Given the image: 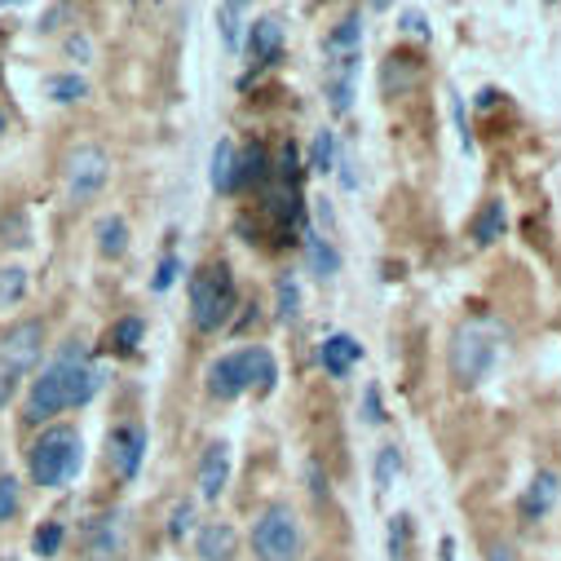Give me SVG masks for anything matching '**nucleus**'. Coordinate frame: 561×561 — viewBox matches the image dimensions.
I'll return each mask as SVG.
<instances>
[{"label": "nucleus", "instance_id": "f257e3e1", "mask_svg": "<svg viewBox=\"0 0 561 561\" xmlns=\"http://www.w3.org/2000/svg\"><path fill=\"white\" fill-rule=\"evenodd\" d=\"M102 380H106V371L89 358V345L84 341H67L58 350V358L32 380V389H27V420H32V425H49L54 415H67V411L93 402Z\"/></svg>", "mask_w": 561, "mask_h": 561}, {"label": "nucleus", "instance_id": "f03ea898", "mask_svg": "<svg viewBox=\"0 0 561 561\" xmlns=\"http://www.w3.org/2000/svg\"><path fill=\"white\" fill-rule=\"evenodd\" d=\"M278 380V363L265 345H243V350H230L221 358H213L208 367V393L221 398V402H234L243 398L248 389H261L270 393Z\"/></svg>", "mask_w": 561, "mask_h": 561}, {"label": "nucleus", "instance_id": "7ed1b4c3", "mask_svg": "<svg viewBox=\"0 0 561 561\" xmlns=\"http://www.w3.org/2000/svg\"><path fill=\"white\" fill-rule=\"evenodd\" d=\"M84 465V438L71 425H49L32 447H27V473L45 491H62L76 482Z\"/></svg>", "mask_w": 561, "mask_h": 561}, {"label": "nucleus", "instance_id": "20e7f679", "mask_svg": "<svg viewBox=\"0 0 561 561\" xmlns=\"http://www.w3.org/2000/svg\"><path fill=\"white\" fill-rule=\"evenodd\" d=\"M239 306V288L226 261H208L191 274V319L199 332H221Z\"/></svg>", "mask_w": 561, "mask_h": 561}, {"label": "nucleus", "instance_id": "39448f33", "mask_svg": "<svg viewBox=\"0 0 561 561\" xmlns=\"http://www.w3.org/2000/svg\"><path fill=\"white\" fill-rule=\"evenodd\" d=\"M495 358H500V341H495V332H491L486 323L469 319V323H460V328L451 332L447 371H451L456 389H478V385L491 376Z\"/></svg>", "mask_w": 561, "mask_h": 561}, {"label": "nucleus", "instance_id": "423d86ee", "mask_svg": "<svg viewBox=\"0 0 561 561\" xmlns=\"http://www.w3.org/2000/svg\"><path fill=\"white\" fill-rule=\"evenodd\" d=\"M252 552L256 561H301L306 557V530L293 504H270L252 522Z\"/></svg>", "mask_w": 561, "mask_h": 561}, {"label": "nucleus", "instance_id": "0eeeda50", "mask_svg": "<svg viewBox=\"0 0 561 561\" xmlns=\"http://www.w3.org/2000/svg\"><path fill=\"white\" fill-rule=\"evenodd\" d=\"M111 182V156L102 147H76L62 164V186H67V199L76 208L93 204Z\"/></svg>", "mask_w": 561, "mask_h": 561}, {"label": "nucleus", "instance_id": "6e6552de", "mask_svg": "<svg viewBox=\"0 0 561 561\" xmlns=\"http://www.w3.org/2000/svg\"><path fill=\"white\" fill-rule=\"evenodd\" d=\"M41 358H45V319H19L14 328H5V336H0V367L14 380L36 371Z\"/></svg>", "mask_w": 561, "mask_h": 561}, {"label": "nucleus", "instance_id": "1a4fd4ad", "mask_svg": "<svg viewBox=\"0 0 561 561\" xmlns=\"http://www.w3.org/2000/svg\"><path fill=\"white\" fill-rule=\"evenodd\" d=\"M147 460V430L142 425H115L106 438V469L115 473V482H133L142 473Z\"/></svg>", "mask_w": 561, "mask_h": 561}, {"label": "nucleus", "instance_id": "9d476101", "mask_svg": "<svg viewBox=\"0 0 561 561\" xmlns=\"http://www.w3.org/2000/svg\"><path fill=\"white\" fill-rule=\"evenodd\" d=\"M230 482V447L226 443H208L204 456H199V473H195V486H199V500H221Z\"/></svg>", "mask_w": 561, "mask_h": 561}, {"label": "nucleus", "instance_id": "9b49d317", "mask_svg": "<svg viewBox=\"0 0 561 561\" xmlns=\"http://www.w3.org/2000/svg\"><path fill=\"white\" fill-rule=\"evenodd\" d=\"M195 557L199 561H234L239 557V530L230 522H204L195 530Z\"/></svg>", "mask_w": 561, "mask_h": 561}, {"label": "nucleus", "instance_id": "f8f14e48", "mask_svg": "<svg viewBox=\"0 0 561 561\" xmlns=\"http://www.w3.org/2000/svg\"><path fill=\"white\" fill-rule=\"evenodd\" d=\"M557 500H561V473L539 469V473L530 478L526 495H522V517H526V522H539V517H548V513L557 508Z\"/></svg>", "mask_w": 561, "mask_h": 561}, {"label": "nucleus", "instance_id": "ddd939ff", "mask_svg": "<svg viewBox=\"0 0 561 561\" xmlns=\"http://www.w3.org/2000/svg\"><path fill=\"white\" fill-rule=\"evenodd\" d=\"M319 363H323V371H328V376L345 380V376H350V371L363 363V345H358L350 332H336V336H328V341H323Z\"/></svg>", "mask_w": 561, "mask_h": 561}, {"label": "nucleus", "instance_id": "4468645a", "mask_svg": "<svg viewBox=\"0 0 561 561\" xmlns=\"http://www.w3.org/2000/svg\"><path fill=\"white\" fill-rule=\"evenodd\" d=\"M278 54H284V27H278V19H256L248 27V58H252V67H270V62H278Z\"/></svg>", "mask_w": 561, "mask_h": 561}, {"label": "nucleus", "instance_id": "2eb2a0df", "mask_svg": "<svg viewBox=\"0 0 561 561\" xmlns=\"http://www.w3.org/2000/svg\"><path fill=\"white\" fill-rule=\"evenodd\" d=\"M504 230H508V213H504V199H486V204L478 208L473 226H469L473 243H478V248H491V243H500V239H504Z\"/></svg>", "mask_w": 561, "mask_h": 561}, {"label": "nucleus", "instance_id": "dca6fc26", "mask_svg": "<svg viewBox=\"0 0 561 561\" xmlns=\"http://www.w3.org/2000/svg\"><path fill=\"white\" fill-rule=\"evenodd\" d=\"M119 557V513H106L89 530V561H115Z\"/></svg>", "mask_w": 561, "mask_h": 561}, {"label": "nucleus", "instance_id": "f3484780", "mask_svg": "<svg viewBox=\"0 0 561 561\" xmlns=\"http://www.w3.org/2000/svg\"><path fill=\"white\" fill-rule=\"evenodd\" d=\"M234 164H239V147L230 142V137H221V142L213 147V169H208V182L217 195H234Z\"/></svg>", "mask_w": 561, "mask_h": 561}, {"label": "nucleus", "instance_id": "a211bd4d", "mask_svg": "<svg viewBox=\"0 0 561 561\" xmlns=\"http://www.w3.org/2000/svg\"><path fill=\"white\" fill-rule=\"evenodd\" d=\"M415 80H420V62L411 58V54H389L385 58V67H380V89L385 93H407V89H415Z\"/></svg>", "mask_w": 561, "mask_h": 561}, {"label": "nucleus", "instance_id": "6ab92c4d", "mask_svg": "<svg viewBox=\"0 0 561 561\" xmlns=\"http://www.w3.org/2000/svg\"><path fill=\"white\" fill-rule=\"evenodd\" d=\"M270 178V156H265V147H248L243 156H239V164H234V191H248V186H256V182H265Z\"/></svg>", "mask_w": 561, "mask_h": 561}, {"label": "nucleus", "instance_id": "aec40b11", "mask_svg": "<svg viewBox=\"0 0 561 561\" xmlns=\"http://www.w3.org/2000/svg\"><path fill=\"white\" fill-rule=\"evenodd\" d=\"M98 252L106 261H119L128 252V221L124 217H102L98 221Z\"/></svg>", "mask_w": 561, "mask_h": 561}, {"label": "nucleus", "instance_id": "412c9836", "mask_svg": "<svg viewBox=\"0 0 561 561\" xmlns=\"http://www.w3.org/2000/svg\"><path fill=\"white\" fill-rule=\"evenodd\" d=\"M142 336H147V323L137 319V314H128V319H119V323L106 332V350L124 358V354H133L137 345H142Z\"/></svg>", "mask_w": 561, "mask_h": 561}, {"label": "nucleus", "instance_id": "4be33fe9", "mask_svg": "<svg viewBox=\"0 0 561 561\" xmlns=\"http://www.w3.org/2000/svg\"><path fill=\"white\" fill-rule=\"evenodd\" d=\"M363 49V19L358 14H345L332 32H328V54H358Z\"/></svg>", "mask_w": 561, "mask_h": 561}, {"label": "nucleus", "instance_id": "5701e85b", "mask_svg": "<svg viewBox=\"0 0 561 561\" xmlns=\"http://www.w3.org/2000/svg\"><path fill=\"white\" fill-rule=\"evenodd\" d=\"M45 98H49V102H62V106H71V102L89 98V80H84V76H76V71L49 76V80H45Z\"/></svg>", "mask_w": 561, "mask_h": 561}, {"label": "nucleus", "instance_id": "b1692460", "mask_svg": "<svg viewBox=\"0 0 561 561\" xmlns=\"http://www.w3.org/2000/svg\"><path fill=\"white\" fill-rule=\"evenodd\" d=\"M27 293H32L27 265H5V270H0V306H23Z\"/></svg>", "mask_w": 561, "mask_h": 561}, {"label": "nucleus", "instance_id": "393cba45", "mask_svg": "<svg viewBox=\"0 0 561 561\" xmlns=\"http://www.w3.org/2000/svg\"><path fill=\"white\" fill-rule=\"evenodd\" d=\"M243 23H248V5H221L217 10V27H221V45L230 54L243 49Z\"/></svg>", "mask_w": 561, "mask_h": 561}, {"label": "nucleus", "instance_id": "a878e982", "mask_svg": "<svg viewBox=\"0 0 561 561\" xmlns=\"http://www.w3.org/2000/svg\"><path fill=\"white\" fill-rule=\"evenodd\" d=\"M306 256H310V270H314L319 278H332V274L341 270V256H336V248H332L328 239H319L314 230H306Z\"/></svg>", "mask_w": 561, "mask_h": 561}, {"label": "nucleus", "instance_id": "bb28decb", "mask_svg": "<svg viewBox=\"0 0 561 561\" xmlns=\"http://www.w3.org/2000/svg\"><path fill=\"white\" fill-rule=\"evenodd\" d=\"M310 173H319V178L336 173V133H332V128H319V133H314V147H310Z\"/></svg>", "mask_w": 561, "mask_h": 561}, {"label": "nucleus", "instance_id": "cd10ccee", "mask_svg": "<svg viewBox=\"0 0 561 561\" xmlns=\"http://www.w3.org/2000/svg\"><path fill=\"white\" fill-rule=\"evenodd\" d=\"M398 473H402V451H398V443H385V447L376 451V465H371V478H376V491H389Z\"/></svg>", "mask_w": 561, "mask_h": 561}, {"label": "nucleus", "instance_id": "c85d7f7f", "mask_svg": "<svg viewBox=\"0 0 561 561\" xmlns=\"http://www.w3.org/2000/svg\"><path fill=\"white\" fill-rule=\"evenodd\" d=\"M274 297H278V323H293L297 314H301V288H297V278L293 274H284L274 284Z\"/></svg>", "mask_w": 561, "mask_h": 561}, {"label": "nucleus", "instance_id": "c756f323", "mask_svg": "<svg viewBox=\"0 0 561 561\" xmlns=\"http://www.w3.org/2000/svg\"><path fill=\"white\" fill-rule=\"evenodd\" d=\"M19 508H23V486H19V478H14V473H0V526L14 522Z\"/></svg>", "mask_w": 561, "mask_h": 561}, {"label": "nucleus", "instance_id": "7c9ffc66", "mask_svg": "<svg viewBox=\"0 0 561 561\" xmlns=\"http://www.w3.org/2000/svg\"><path fill=\"white\" fill-rule=\"evenodd\" d=\"M407 552H411V517L398 513V517L389 522V557H393V561H407Z\"/></svg>", "mask_w": 561, "mask_h": 561}, {"label": "nucleus", "instance_id": "2f4dec72", "mask_svg": "<svg viewBox=\"0 0 561 561\" xmlns=\"http://www.w3.org/2000/svg\"><path fill=\"white\" fill-rule=\"evenodd\" d=\"M62 539H67L62 522H45V526L36 530V539H32V552H36V557H54V552L62 548Z\"/></svg>", "mask_w": 561, "mask_h": 561}, {"label": "nucleus", "instance_id": "473e14b6", "mask_svg": "<svg viewBox=\"0 0 561 561\" xmlns=\"http://www.w3.org/2000/svg\"><path fill=\"white\" fill-rule=\"evenodd\" d=\"M178 274H182V261H178V256L169 252V256L160 261V270H156V278H151V288H156V293H169V288L178 284Z\"/></svg>", "mask_w": 561, "mask_h": 561}, {"label": "nucleus", "instance_id": "72a5a7b5", "mask_svg": "<svg viewBox=\"0 0 561 561\" xmlns=\"http://www.w3.org/2000/svg\"><path fill=\"white\" fill-rule=\"evenodd\" d=\"M363 420L367 425H385V407H380V385L363 389Z\"/></svg>", "mask_w": 561, "mask_h": 561}, {"label": "nucleus", "instance_id": "f704fd0d", "mask_svg": "<svg viewBox=\"0 0 561 561\" xmlns=\"http://www.w3.org/2000/svg\"><path fill=\"white\" fill-rule=\"evenodd\" d=\"M191 526H195V508H191V504H178V508H173V522H169V535L182 539Z\"/></svg>", "mask_w": 561, "mask_h": 561}, {"label": "nucleus", "instance_id": "c9c22d12", "mask_svg": "<svg viewBox=\"0 0 561 561\" xmlns=\"http://www.w3.org/2000/svg\"><path fill=\"white\" fill-rule=\"evenodd\" d=\"M402 32H411V36H420V41H430V36H434L420 10H402Z\"/></svg>", "mask_w": 561, "mask_h": 561}, {"label": "nucleus", "instance_id": "e433bc0d", "mask_svg": "<svg viewBox=\"0 0 561 561\" xmlns=\"http://www.w3.org/2000/svg\"><path fill=\"white\" fill-rule=\"evenodd\" d=\"M451 115H456V128H460V147L469 151V147H473V137H469V124H465V102H460L456 93H451Z\"/></svg>", "mask_w": 561, "mask_h": 561}, {"label": "nucleus", "instance_id": "4c0bfd02", "mask_svg": "<svg viewBox=\"0 0 561 561\" xmlns=\"http://www.w3.org/2000/svg\"><path fill=\"white\" fill-rule=\"evenodd\" d=\"M19 385H23V380H14V376H10L5 367H0V407H10V402H14Z\"/></svg>", "mask_w": 561, "mask_h": 561}, {"label": "nucleus", "instance_id": "58836bf2", "mask_svg": "<svg viewBox=\"0 0 561 561\" xmlns=\"http://www.w3.org/2000/svg\"><path fill=\"white\" fill-rule=\"evenodd\" d=\"M306 478H310V495H314V500H323V495H328V482H323V469H319L314 460L306 465Z\"/></svg>", "mask_w": 561, "mask_h": 561}, {"label": "nucleus", "instance_id": "ea45409f", "mask_svg": "<svg viewBox=\"0 0 561 561\" xmlns=\"http://www.w3.org/2000/svg\"><path fill=\"white\" fill-rule=\"evenodd\" d=\"M486 561H517V552H513V543H491Z\"/></svg>", "mask_w": 561, "mask_h": 561}, {"label": "nucleus", "instance_id": "a19ab883", "mask_svg": "<svg viewBox=\"0 0 561 561\" xmlns=\"http://www.w3.org/2000/svg\"><path fill=\"white\" fill-rule=\"evenodd\" d=\"M341 186H345V191H354V186H358V173H354V164H350V160H341Z\"/></svg>", "mask_w": 561, "mask_h": 561}, {"label": "nucleus", "instance_id": "79ce46f5", "mask_svg": "<svg viewBox=\"0 0 561 561\" xmlns=\"http://www.w3.org/2000/svg\"><path fill=\"white\" fill-rule=\"evenodd\" d=\"M495 102H500V89H482V93H478V106H482V111L495 106Z\"/></svg>", "mask_w": 561, "mask_h": 561}, {"label": "nucleus", "instance_id": "37998d69", "mask_svg": "<svg viewBox=\"0 0 561 561\" xmlns=\"http://www.w3.org/2000/svg\"><path fill=\"white\" fill-rule=\"evenodd\" d=\"M438 561H456V539L451 535H443V557Z\"/></svg>", "mask_w": 561, "mask_h": 561}, {"label": "nucleus", "instance_id": "c03bdc74", "mask_svg": "<svg viewBox=\"0 0 561 561\" xmlns=\"http://www.w3.org/2000/svg\"><path fill=\"white\" fill-rule=\"evenodd\" d=\"M5 124H10V119H5V111H0V133H5Z\"/></svg>", "mask_w": 561, "mask_h": 561}]
</instances>
